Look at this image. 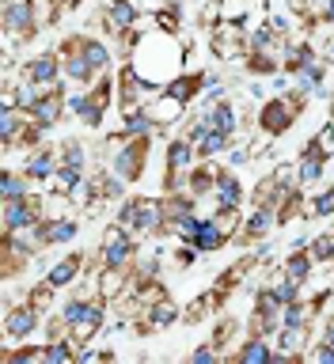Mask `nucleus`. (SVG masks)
Listing matches in <instances>:
<instances>
[{
    "instance_id": "23",
    "label": "nucleus",
    "mask_w": 334,
    "mask_h": 364,
    "mask_svg": "<svg viewBox=\"0 0 334 364\" xmlns=\"http://www.w3.org/2000/svg\"><path fill=\"white\" fill-rule=\"evenodd\" d=\"M27 129H31V110H23V107L0 110V141H4V148H19Z\"/></svg>"
},
{
    "instance_id": "13",
    "label": "nucleus",
    "mask_w": 334,
    "mask_h": 364,
    "mask_svg": "<svg viewBox=\"0 0 334 364\" xmlns=\"http://www.w3.org/2000/svg\"><path fill=\"white\" fill-rule=\"evenodd\" d=\"M19 73L27 76V80H34L38 87H46V91L68 84V80H65V68H61V57H57V50L38 53V57H27V61L19 65Z\"/></svg>"
},
{
    "instance_id": "35",
    "label": "nucleus",
    "mask_w": 334,
    "mask_h": 364,
    "mask_svg": "<svg viewBox=\"0 0 334 364\" xmlns=\"http://www.w3.org/2000/svg\"><path fill=\"white\" fill-rule=\"evenodd\" d=\"M31 178L23 175V171H4V175H0V198L4 201H11V198H31Z\"/></svg>"
},
{
    "instance_id": "2",
    "label": "nucleus",
    "mask_w": 334,
    "mask_h": 364,
    "mask_svg": "<svg viewBox=\"0 0 334 364\" xmlns=\"http://www.w3.org/2000/svg\"><path fill=\"white\" fill-rule=\"evenodd\" d=\"M118 224L130 228L133 235H145V239L167 235L164 198H125V201L118 205Z\"/></svg>"
},
{
    "instance_id": "3",
    "label": "nucleus",
    "mask_w": 334,
    "mask_h": 364,
    "mask_svg": "<svg viewBox=\"0 0 334 364\" xmlns=\"http://www.w3.org/2000/svg\"><path fill=\"white\" fill-rule=\"evenodd\" d=\"M0 23H4V38L34 42L42 31V4L38 0H0Z\"/></svg>"
},
{
    "instance_id": "34",
    "label": "nucleus",
    "mask_w": 334,
    "mask_h": 364,
    "mask_svg": "<svg viewBox=\"0 0 334 364\" xmlns=\"http://www.w3.org/2000/svg\"><path fill=\"white\" fill-rule=\"evenodd\" d=\"M312 269H315V262H312V255H308V247L304 250H293V255L281 262V273L289 281H296V284H304L308 277H312Z\"/></svg>"
},
{
    "instance_id": "24",
    "label": "nucleus",
    "mask_w": 334,
    "mask_h": 364,
    "mask_svg": "<svg viewBox=\"0 0 334 364\" xmlns=\"http://www.w3.org/2000/svg\"><path fill=\"white\" fill-rule=\"evenodd\" d=\"M194 164H198V144H194L190 136H175V141H167L164 171H179V175H190Z\"/></svg>"
},
{
    "instance_id": "14",
    "label": "nucleus",
    "mask_w": 334,
    "mask_h": 364,
    "mask_svg": "<svg viewBox=\"0 0 334 364\" xmlns=\"http://www.w3.org/2000/svg\"><path fill=\"white\" fill-rule=\"evenodd\" d=\"M103 27H107V34H114V38L137 31L141 27V4H137V0H107V4H103Z\"/></svg>"
},
{
    "instance_id": "48",
    "label": "nucleus",
    "mask_w": 334,
    "mask_h": 364,
    "mask_svg": "<svg viewBox=\"0 0 334 364\" xmlns=\"http://www.w3.org/2000/svg\"><path fill=\"white\" fill-rule=\"evenodd\" d=\"M323 23H330V27H334V0H330L327 11H323Z\"/></svg>"
},
{
    "instance_id": "27",
    "label": "nucleus",
    "mask_w": 334,
    "mask_h": 364,
    "mask_svg": "<svg viewBox=\"0 0 334 364\" xmlns=\"http://www.w3.org/2000/svg\"><path fill=\"white\" fill-rule=\"evenodd\" d=\"M80 269H84V255H80V250H73V255H61L50 269H46V281H50L57 292H61V289H73L76 277H80Z\"/></svg>"
},
{
    "instance_id": "9",
    "label": "nucleus",
    "mask_w": 334,
    "mask_h": 364,
    "mask_svg": "<svg viewBox=\"0 0 334 364\" xmlns=\"http://www.w3.org/2000/svg\"><path fill=\"white\" fill-rule=\"evenodd\" d=\"M57 57H61V68H65V80L76 87H91L99 80V73L91 68L88 53H84V42H80V34H68V38L57 46Z\"/></svg>"
},
{
    "instance_id": "11",
    "label": "nucleus",
    "mask_w": 334,
    "mask_h": 364,
    "mask_svg": "<svg viewBox=\"0 0 334 364\" xmlns=\"http://www.w3.org/2000/svg\"><path fill=\"white\" fill-rule=\"evenodd\" d=\"M330 152L334 148H327L323 141H319V133L308 141L301 152V159H296V171H301V186H319L323 182V175H327V164H330Z\"/></svg>"
},
{
    "instance_id": "39",
    "label": "nucleus",
    "mask_w": 334,
    "mask_h": 364,
    "mask_svg": "<svg viewBox=\"0 0 334 364\" xmlns=\"http://www.w3.org/2000/svg\"><path fill=\"white\" fill-rule=\"evenodd\" d=\"M304 220H323V216H334V190L330 186H323L315 193V198H308V205H304Z\"/></svg>"
},
{
    "instance_id": "30",
    "label": "nucleus",
    "mask_w": 334,
    "mask_h": 364,
    "mask_svg": "<svg viewBox=\"0 0 334 364\" xmlns=\"http://www.w3.org/2000/svg\"><path fill=\"white\" fill-rule=\"evenodd\" d=\"M232 239H228L221 228L213 224V216H205L202 228H198V235H194V247H198V255H216L221 247H228Z\"/></svg>"
},
{
    "instance_id": "44",
    "label": "nucleus",
    "mask_w": 334,
    "mask_h": 364,
    "mask_svg": "<svg viewBox=\"0 0 334 364\" xmlns=\"http://www.w3.org/2000/svg\"><path fill=\"white\" fill-rule=\"evenodd\" d=\"M190 360L194 364H213V360H221V349H216L213 341H205V346H198V349L190 353Z\"/></svg>"
},
{
    "instance_id": "47",
    "label": "nucleus",
    "mask_w": 334,
    "mask_h": 364,
    "mask_svg": "<svg viewBox=\"0 0 334 364\" xmlns=\"http://www.w3.org/2000/svg\"><path fill=\"white\" fill-rule=\"evenodd\" d=\"M323 61H327V65H334V34L323 42Z\"/></svg>"
},
{
    "instance_id": "42",
    "label": "nucleus",
    "mask_w": 334,
    "mask_h": 364,
    "mask_svg": "<svg viewBox=\"0 0 334 364\" xmlns=\"http://www.w3.org/2000/svg\"><path fill=\"white\" fill-rule=\"evenodd\" d=\"M57 156H61V164H68V167H84V164H88L84 141H65L61 148H57Z\"/></svg>"
},
{
    "instance_id": "4",
    "label": "nucleus",
    "mask_w": 334,
    "mask_h": 364,
    "mask_svg": "<svg viewBox=\"0 0 334 364\" xmlns=\"http://www.w3.org/2000/svg\"><path fill=\"white\" fill-rule=\"evenodd\" d=\"M301 110H304V95L301 91H281V95H273L270 102H262V110H259V129H266L270 136H281V133H289L296 118H301Z\"/></svg>"
},
{
    "instance_id": "36",
    "label": "nucleus",
    "mask_w": 334,
    "mask_h": 364,
    "mask_svg": "<svg viewBox=\"0 0 334 364\" xmlns=\"http://www.w3.org/2000/svg\"><path fill=\"white\" fill-rule=\"evenodd\" d=\"M209 216H213V224L221 228V232H224L228 239H236L239 232H244V220H247V216L239 213V209H228V205H216V209H213Z\"/></svg>"
},
{
    "instance_id": "7",
    "label": "nucleus",
    "mask_w": 334,
    "mask_h": 364,
    "mask_svg": "<svg viewBox=\"0 0 334 364\" xmlns=\"http://www.w3.org/2000/svg\"><path fill=\"white\" fill-rule=\"evenodd\" d=\"M38 326H42V311L27 300V296H23L19 304L16 300H4V346L31 341Z\"/></svg>"
},
{
    "instance_id": "32",
    "label": "nucleus",
    "mask_w": 334,
    "mask_h": 364,
    "mask_svg": "<svg viewBox=\"0 0 334 364\" xmlns=\"http://www.w3.org/2000/svg\"><path fill=\"white\" fill-rule=\"evenodd\" d=\"M164 91H167V95H175L179 102H187V107H190L194 95H202V91H205V76H202V73H182L179 80H171V84H167Z\"/></svg>"
},
{
    "instance_id": "29",
    "label": "nucleus",
    "mask_w": 334,
    "mask_h": 364,
    "mask_svg": "<svg viewBox=\"0 0 334 364\" xmlns=\"http://www.w3.org/2000/svg\"><path fill=\"white\" fill-rule=\"evenodd\" d=\"M323 80H327V61L319 57L315 65H308V68H301V73L293 76V84H296L301 95H323Z\"/></svg>"
},
{
    "instance_id": "8",
    "label": "nucleus",
    "mask_w": 334,
    "mask_h": 364,
    "mask_svg": "<svg viewBox=\"0 0 334 364\" xmlns=\"http://www.w3.org/2000/svg\"><path fill=\"white\" fill-rule=\"evenodd\" d=\"M137 235L130 232V228H122L118 220H114L107 232H103V243H99V262L103 266H122V269H133L137 262Z\"/></svg>"
},
{
    "instance_id": "19",
    "label": "nucleus",
    "mask_w": 334,
    "mask_h": 364,
    "mask_svg": "<svg viewBox=\"0 0 334 364\" xmlns=\"http://www.w3.org/2000/svg\"><path fill=\"white\" fill-rule=\"evenodd\" d=\"M182 318V311L175 307V300L171 296H164V300H156V304H148L141 318H137V330L141 334H156V330H167V326H175Z\"/></svg>"
},
{
    "instance_id": "12",
    "label": "nucleus",
    "mask_w": 334,
    "mask_h": 364,
    "mask_svg": "<svg viewBox=\"0 0 334 364\" xmlns=\"http://www.w3.org/2000/svg\"><path fill=\"white\" fill-rule=\"evenodd\" d=\"M156 91H160V87H152L148 80H141L130 65H122V73H118V107H122L125 114L145 110V107H148V99H152Z\"/></svg>"
},
{
    "instance_id": "5",
    "label": "nucleus",
    "mask_w": 334,
    "mask_h": 364,
    "mask_svg": "<svg viewBox=\"0 0 334 364\" xmlns=\"http://www.w3.org/2000/svg\"><path fill=\"white\" fill-rule=\"evenodd\" d=\"M148 152H152V136H130V141L114 144L110 171L125 182V186H130V182H141L145 167H148Z\"/></svg>"
},
{
    "instance_id": "25",
    "label": "nucleus",
    "mask_w": 334,
    "mask_h": 364,
    "mask_svg": "<svg viewBox=\"0 0 334 364\" xmlns=\"http://www.w3.org/2000/svg\"><path fill=\"white\" fill-rule=\"evenodd\" d=\"M213 209L216 205H228V209H244V201H247V190H244V182H239L236 171H221V178H216V186H213Z\"/></svg>"
},
{
    "instance_id": "49",
    "label": "nucleus",
    "mask_w": 334,
    "mask_h": 364,
    "mask_svg": "<svg viewBox=\"0 0 334 364\" xmlns=\"http://www.w3.org/2000/svg\"><path fill=\"white\" fill-rule=\"evenodd\" d=\"M330 235H334V220H330Z\"/></svg>"
},
{
    "instance_id": "40",
    "label": "nucleus",
    "mask_w": 334,
    "mask_h": 364,
    "mask_svg": "<svg viewBox=\"0 0 334 364\" xmlns=\"http://www.w3.org/2000/svg\"><path fill=\"white\" fill-rule=\"evenodd\" d=\"M244 61H247L251 76H278L281 73V57H273V53H247Z\"/></svg>"
},
{
    "instance_id": "6",
    "label": "nucleus",
    "mask_w": 334,
    "mask_h": 364,
    "mask_svg": "<svg viewBox=\"0 0 334 364\" xmlns=\"http://www.w3.org/2000/svg\"><path fill=\"white\" fill-rule=\"evenodd\" d=\"M209 53L216 61H239L247 57V27L244 19H216L213 31H209Z\"/></svg>"
},
{
    "instance_id": "16",
    "label": "nucleus",
    "mask_w": 334,
    "mask_h": 364,
    "mask_svg": "<svg viewBox=\"0 0 334 364\" xmlns=\"http://www.w3.org/2000/svg\"><path fill=\"white\" fill-rule=\"evenodd\" d=\"M103 318H107V300H103V296H91V300L84 304V311H80L76 323H73L76 349H80V346H91V338L103 330Z\"/></svg>"
},
{
    "instance_id": "50",
    "label": "nucleus",
    "mask_w": 334,
    "mask_h": 364,
    "mask_svg": "<svg viewBox=\"0 0 334 364\" xmlns=\"http://www.w3.org/2000/svg\"><path fill=\"white\" fill-rule=\"evenodd\" d=\"M330 190H334V186H330Z\"/></svg>"
},
{
    "instance_id": "37",
    "label": "nucleus",
    "mask_w": 334,
    "mask_h": 364,
    "mask_svg": "<svg viewBox=\"0 0 334 364\" xmlns=\"http://www.w3.org/2000/svg\"><path fill=\"white\" fill-rule=\"evenodd\" d=\"M76 235H80V220H76V216H61V220H50V243H53V247L76 243Z\"/></svg>"
},
{
    "instance_id": "17",
    "label": "nucleus",
    "mask_w": 334,
    "mask_h": 364,
    "mask_svg": "<svg viewBox=\"0 0 334 364\" xmlns=\"http://www.w3.org/2000/svg\"><path fill=\"white\" fill-rule=\"evenodd\" d=\"M145 110H148V118H152V125H156L160 133H167L171 125H179L182 118H187V102H179L175 95H167L164 87H160L156 95L148 99V107H145Z\"/></svg>"
},
{
    "instance_id": "21",
    "label": "nucleus",
    "mask_w": 334,
    "mask_h": 364,
    "mask_svg": "<svg viewBox=\"0 0 334 364\" xmlns=\"http://www.w3.org/2000/svg\"><path fill=\"white\" fill-rule=\"evenodd\" d=\"M194 114H202L209 129H221V133H228V136H236V133H239V110H236L228 99H221V102L202 99V107L194 110Z\"/></svg>"
},
{
    "instance_id": "41",
    "label": "nucleus",
    "mask_w": 334,
    "mask_h": 364,
    "mask_svg": "<svg viewBox=\"0 0 334 364\" xmlns=\"http://www.w3.org/2000/svg\"><path fill=\"white\" fill-rule=\"evenodd\" d=\"M308 255H312L315 266H330V262H334V235L323 232V235L308 239Z\"/></svg>"
},
{
    "instance_id": "26",
    "label": "nucleus",
    "mask_w": 334,
    "mask_h": 364,
    "mask_svg": "<svg viewBox=\"0 0 334 364\" xmlns=\"http://www.w3.org/2000/svg\"><path fill=\"white\" fill-rule=\"evenodd\" d=\"M273 357H278V346H273L270 338H262V334H251L244 338L236 346V353L228 360H244V364H270Z\"/></svg>"
},
{
    "instance_id": "20",
    "label": "nucleus",
    "mask_w": 334,
    "mask_h": 364,
    "mask_svg": "<svg viewBox=\"0 0 334 364\" xmlns=\"http://www.w3.org/2000/svg\"><path fill=\"white\" fill-rule=\"evenodd\" d=\"M68 114H73L84 129H99L103 118H107V107L95 102V95H91L88 87H80V91H68Z\"/></svg>"
},
{
    "instance_id": "18",
    "label": "nucleus",
    "mask_w": 334,
    "mask_h": 364,
    "mask_svg": "<svg viewBox=\"0 0 334 364\" xmlns=\"http://www.w3.org/2000/svg\"><path fill=\"white\" fill-rule=\"evenodd\" d=\"M61 167V156H57V148H31V152H23V175H27L31 182H50L53 178V171Z\"/></svg>"
},
{
    "instance_id": "10",
    "label": "nucleus",
    "mask_w": 334,
    "mask_h": 364,
    "mask_svg": "<svg viewBox=\"0 0 334 364\" xmlns=\"http://www.w3.org/2000/svg\"><path fill=\"white\" fill-rule=\"evenodd\" d=\"M42 220V198L31 193V198H11V201H0V232L11 235V232H23V228L38 224Z\"/></svg>"
},
{
    "instance_id": "46",
    "label": "nucleus",
    "mask_w": 334,
    "mask_h": 364,
    "mask_svg": "<svg viewBox=\"0 0 334 364\" xmlns=\"http://www.w3.org/2000/svg\"><path fill=\"white\" fill-rule=\"evenodd\" d=\"M319 338H327V341H334V311L323 318V330H319Z\"/></svg>"
},
{
    "instance_id": "45",
    "label": "nucleus",
    "mask_w": 334,
    "mask_h": 364,
    "mask_svg": "<svg viewBox=\"0 0 334 364\" xmlns=\"http://www.w3.org/2000/svg\"><path fill=\"white\" fill-rule=\"evenodd\" d=\"M202 99L221 102V99H224V84H221V80H209V84H205V91H202Z\"/></svg>"
},
{
    "instance_id": "38",
    "label": "nucleus",
    "mask_w": 334,
    "mask_h": 364,
    "mask_svg": "<svg viewBox=\"0 0 334 364\" xmlns=\"http://www.w3.org/2000/svg\"><path fill=\"white\" fill-rule=\"evenodd\" d=\"M27 300H31L34 307H38L42 315H50L53 307H57V289H53V284L42 277L38 284H31V289H27Z\"/></svg>"
},
{
    "instance_id": "33",
    "label": "nucleus",
    "mask_w": 334,
    "mask_h": 364,
    "mask_svg": "<svg viewBox=\"0 0 334 364\" xmlns=\"http://www.w3.org/2000/svg\"><path fill=\"white\" fill-rule=\"evenodd\" d=\"M80 42H84V53H88V61L91 68L103 76V73H110V65H114V53H110V46L95 38V34H80Z\"/></svg>"
},
{
    "instance_id": "22",
    "label": "nucleus",
    "mask_w": 334,
    "mask_h": 364,
    "mask_svg": "<svg viewBox=\"0 0 334 364\" xmlns=\"http://www.w3.org/2000/svg\"><path fill=\"white\" fill-rule=\"evenodd\" d=\"M273 228H278V209L251 205V216L244 220V232H239V239H244V243H262V239H270Z\"/></svg>"
},
{
    "instance_id": "31",
    "label": "nucleus",
    "mask_w": 334,
    "mask_h": 364,
    "mask_svg": "<svg viewBox=\"0 0 334 364\" xmlns=\"http://www.w3.org/2000/svg\"><path fill=\"white\" fill-rule=\"evenodd\" d=\"M232 144H236V136H228L221 129H205V136L198 141V159H221L232 152Z\"/></svg>"
},
{
    "instance_id": "1",
    "label": "nucleus",
    "mask_w": 334,
    "mask_h": 364,
    "mask_svg": "<svg viewBox=\"0 0 334 364\" xmlns=\"http://www.w3.org/2000/svg\"><path fill=\"white\" fill-rule=\"evenodd\" d=\"M182 61H187V46L179 42V34H171L164 27L137 34L133 50L125 53V65H130L141 80H148L152 87H167L171 80H179Z\"/></svg>"
},
{
    "instance_id": "28",
    "label": "nucleus",
    "mask_w": 334,
    "mask_h": 364,
    "mask_svg": "<svg viewBox=\"0 0 334 364\" xmlns=\"http://www.w3.org/2000/svg\"><path fill=\"white\" fill-rule=\"evenodd\" d=\"M198 213V198H190L187 190L179 193H164V216H167V235H175V228L187 220V216Z\"/></svg>"
},
{
    "instance_id": "15",
    "label": "nucleus",
    "mask_w": 334,
    "mask_h": 364,
    "mask_svg": "<svg viewBox=\"0 0 334 364\" xmlns=\"http://www.w3.org/2000/svg\"><path fill=\"white\" fill-rule=\"evenodd\" d=\"M65 114H68V91H65V84H61V87L42 91V99L31 107V122H34V125H42V129L50 133L53 125H61Z\"/></svg>"
},
{
    "instance_id": "43",
    "label": "nucleus",
    "mask_w": 334,
    "mask_h": 364,
    "mask_svg": "<svg viewBox=\"0 0 334 364\" xmlns=\"http://www.w3.org/2000/svg\"><path fill=\"white\" fill-rule=\"evenodd\" d=\"M236 334H239V323H236V318H221L209 341H213L216 349H224V346H232V341H236Z\"/></svg>"
}]
</instances>
